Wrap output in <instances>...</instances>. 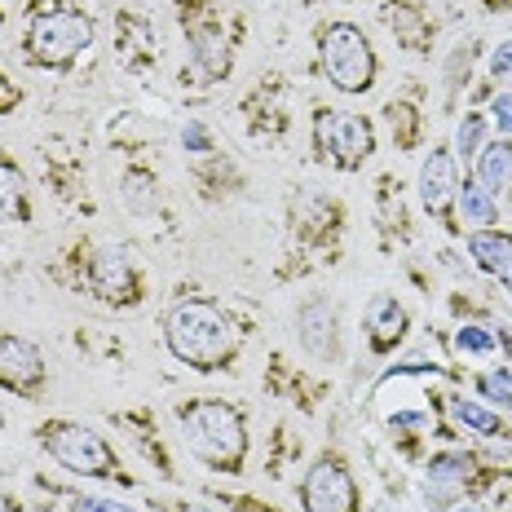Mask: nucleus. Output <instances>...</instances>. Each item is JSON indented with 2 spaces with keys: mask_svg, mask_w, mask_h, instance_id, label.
<instances>
[{
  "mask_svg": "<svg viewBox=\"0 0 512 512\" xmlns=\"http://www.w3.org/2000/svg\"><path fill=\"white\" fill-rule=\"evenodd\" d=\"M0 512H23V504L14 495H0Z\"/></svg>",
  "mask_w": 512,
  "mask_h": 512,
  "instance_id": "nucleus-30",
  "label": "nucleus"
},
{
  "mask_svg": "<svg viewBox=\"0 0 512 512\" xmlns=\"http://www.w3.org/2000/svg\"><path fill=\"white\" fill-rule=\"evenodd\" d=\"M477 393H482L486 402H495V407H504V411H512V371H482L477 376Z\"/></svg>",
  "mask_w": 512,
  "mask_h": 512,
  "instance_id": "nucleus-22",
  "label": "nucleus"
},
{
  "mask_svg": "<svg viewBox=\"0 0 512 512\" xmlns=\"http://www.w3.org/2000/svg\"><path fill=\"white\" fill-rule=\"evenodd\" d=\"M314 151L336 168H362L376 151V128L354 111H318L314 115Z\"/></svg>",
  "mask_w": 512,
  "mask_h": 512,
  "instance_id": "nucleus-6",
  "label": "nucleus"
},
{
  "mask_svg": "<svg viewBox=\"0 0 512 512\" xmlns=\"http://www.w3.org/2000/svg\"><path fill=\"white\" fill-rule=\"evenodd\" d=\"M318 62L340 93H367L376 84V49L354 23L318 27Z\"/></svg>",
  "mask_w": 512,
  "mask_h": 512,
  "instance_id": "nucleus-5",
  "label": "nucleus"
},
{
  "mask_svg": "<svg viewBox=\"0 0 512 512\" xmlns=\"http://www.w3.org/2000/svg\"><path fill=\"white\" fill-rule=\"evenodd\" d=\"M164 340H168V354L186 362L190 371L230 367L234 349H239V332H234L230 314L217 301H208V296H186V301L168 309Z\"/></svg>",
  "mask_w": 512,
  "mask_h": 512,
  "instance_id": "nucleus-1",
  "label": "nucleus"
},
{
  "mask_svg": "<svg viewBox=\"0 0 512 512\" xmlns=\"http://www.w3.org/2000/svg\"><path fill=\"white\" fill-rule=\"evenodd\" d=\"M468 256L477 261V270H486L490 279H499L504 287H512V234L504 230H473L468 234Z\"/></svg>",
  "mask_w": 512,
  "mask_h": 512,
  "instance_id": "nucleus-14",
  "label": "nucleus"
},
{
  "mask_svg": "<svg viewBox=\"0 0 512 512\" xmlns=\"http://www.w3.org/2000/svg\"><path fill=\"white\" fill-rule=\"evenodd\" d=\"M155 186H159V181H155V173H146V168H128V173H124V199L137 212H151L155 208V199H159Z\"/></svg>",
  "mask_w": 512,
  "mask_h": 512,
  "instance_id": "nucleus-20",
  "label": "nucleus"
},
{
  "mask_svg": "<svg viewBox=\"0 0 512 512\" xmlns=\"http://www.w3.org/2000/svg\"><path fill=\"white\" fill-rule=\"evenodd\" d=\"M40 446L49 460H58L76 477H98V482H115L120 477V455L98 429L76 420H45L40 424Z\"/></svg>",
  "mask_w": 512,
  "mask_h": 512,
  "instance_id": "nucleus-3",
  "label": "nucleus"
},
{
  "mask_svg": "<svg viewBox=\"0 0 512 512\" xmlns=\"http://www.w3.org/2000/svg\"><path fill=\"white\" fill-rule=\"evenodd\" d=\"M49 384V371H45V358L40 349L23 336H9L0 332V389L18 393V398H40Z\"/></svg>",
  "mask_w": 512,
  "mask_h": 512,
  "instance_id": "nucleus-10",
  "label": "nucleus"
},
{
  "mask_svg": "<svg viewBox=\"0 0 512 512\" xmlns=\"http://www.w3.org/2000/svg\"><path fill=\"white\" fill-rule=\"evenodd\" d=\"M181 146H186V151H195V155H212V151H217V146H212V133L204 124H186V128H181Z\"/></svg>",
  "mask_w": 512,
  "mask_h": 512,
  "instance_id": "nucleus-25",
  "label": "nucleus"
},
{
  "mask_svg": "<svg viewBox=\"0 0 512 512\" xmlns=\"http://www.w3.org/2000/svg\"><path fill=\"white\" fill-rule=\"evenodd\" d=\"M455 345L464 349V354H490V349H495V336H486L482 327H460V336H455Z\"/></svg>",
  "mask_w": 512,
  "mask_h": 512,
  "instance_id": "nucleus-24",
  "label": "nucleus"
},
{
  "mask_svg": "<svg viewBox=\"0 0 512 512\" xmlns=\"http://www.w3.org/2000/svg\"><path fill=\"white\" fill-rule=\"evenodd\" d=\"M482 146H486V115L468 111L460 128H455V151H460V159H477Z\"/></svg>",
  "mask_w": 512,
  "mask_h": 512,
  "instance_id": "nucleus-21",
  "label": "nucleus"
},
{
  "mask_svg": "<svg viewBox=\"0 0 512 512\" xmlns=\"http://www.w3.org/2000/svg\"><path fill=\"white\" fill-rule=\"evenodd\" d=\"M18 102V89H5V80H0V111H5V106H14Z\"/></svg>",
  "mask_w": 512,
  "mask_h": 512,
  "instance_id": "nucleus-29",
  "label": "nucleus"
},
{
  "mask_svg": "<svg viewBox=\"0 0 512 512\" xmlns=\"http://www.w3.org/2000/svg\"><path fill=\"white\" fill-rule=\"evenodd\" d=\"M490 115H495V128L504 137H512V93H499L495 106H490Z\"/></svg>",
  "mask_w": 512,
  "mask_h": 512,
  "instance_id": "nucleus-26",
  "label": "nucleus"
},
{
  "mask_svg": "<svg viewBox=\"0 0 512 512\" xmlns=\"http://www.w3.org/2000/svg\"><path fill=\"white\" fill-rule=\"evenodd\" d=\"M84 287L89 296H98L106 305H137L142 301V279L137 265L128 261L124 248H98L84 261Z\"/></svg>",
  "mask_w": 512,
  "mask_h": 512,
  "instance_id": "nucleus-9",
  "label": "nucleus"
},
{
  "mask_svg": "<svg viewBox=\"0 0 512 512\" xmlns=\"http://www.w3.org/2000/svg\"><path fill=\"white\" fill-rule=\"evenodd\" d=\"M177 512H208L204 504H186V508H177Z\"/></svg>",
  "mask_w": 512,
  "mask_h": 512,
  "instance_id": "nucleus-33",
  "label": "nucleus"
},
{
  "mask_svg": "<svg viewBox=\"0 0 512 512\" xmlns=\"http://www.w3.org/2000/svg\"><path fill=\"white\" fill-rule=\"evenodd\" d=\"M67 512H137V508L124 504V499H106V495H71Z\"/></svg>",
  "mask_w": 512,
  "mask_h": 512,
  "instance_id": "nucleus-23",
  "label": "nucleus"
},
{
  "mask_svg": "<svg viewBox=\"0 0 512 512\" xmlns=\"http://www.w3.org/2000/svg\"><path fill=\"white\" fill-rule=\"evenodd\" d=\"M424 424H429V420H424V415H393V429H424Z\"/></svg>",
  "mask_w": 512,
  "mask_h": 512,
  "instance_id": "nucleus-28",
  "label": "nucleus"
},
{
  "mask_svg": "<svg viewBox=\"0 0 512 512\" xmlns=\"http://www.w3.org/2000/svg\"><path fill=\"white\" fill-rule=\"evenodd\" d=\"M93 45V18L76 5L40 9L27 27V58L36 67H71Z\"/></svg>",
  "mask_w": 512,
  "mask_h": 512,
  "instance_id": "nucleus-4",
  "label": "nucleus"
},
{
  "mask_svg": "<svg viewBox=\"0 0 512 512\" xmlns=\"http://www.w3.org/2000/svg\"><path fill=\"white\" fill-rule=\"evenodd\" d=\"M296 336H301V345H305L314 358H336V349H340L336 305H332V301H323V296L305 301V305H301V314H296Z\"/></svg>",
  "mask_w": 512,
  "mask_h": 512,
  "instance_id": "nucleus-13",
  "label": "nucleus"
},
{
  "mask_svg": "<svg viewBox=\"0 0 512 512\" xmlns=\"http://www.w3.org/2000/svg\"><path fill=\"white\" fill-rule=\"evenodd\" d=\"M477 477V460L464 451H442L429 460V473H424V499L429 508H451L460 504V495L468 490V482Z\"/></svg>",
  "mask_w": 512,
  "mask_h": 512,
  "instance_id": "nucleus-12",
  "label": "nucleus"
},
{
  "mask_svg": "<svg viewBox=\"0 0 512 512\" xmlns=\"http://www.w3.org/2000/svg\"><path fill=\"white\" fill-rule=\"evenodd\" d=\"M446 512H486V508H477V504H460V508H446Z\"/></svg>",
  "mask_w": 512,
  "mask_h": 512,
  "instance_id": "nucleus-32",
  "label": "nucleus"
},
{
  "mask_svg": "<svg viewBox=\"0 0 512 512\" xmlns=\"http://www.w3.org/2000/svg\"><path fill=\"white\" fill-rule=\"evenodd\" d=\"M230 504H234V508H239V512H270V508H261V504H256V508H252V504H248V499H230Z\"/></svg>",
  "mask_w": 512,
  "mask_h": 512,
  "instance_id": "nucleus-31",
  "label": "nucleus"
},
{
  "mask_svg": "<svg viewBox=\"0 0 512 512\" xmlns=\"http://www.w3.org/2000/svg\"><path fill=\"white\" fill-rule=\"evenodd\" d=\"M181 27H186V45H190V67L204 80H221L230 71V40L221 27V14L208 0H181Z\"/></svg>",
  "mask_w": 512,
  "mask_h": 512,
  "instance_id": "nucleus-7",
  "label": "nucleus"
},
{
  "mask_svg": "<svg viewBox=\"0 0 512 512\" xmlns=\"http://www.w3.org/2000/svg\"><path fill=\"white\" fill-rule=\"evenodd\" d=\"M477 181H482L490 195H499L512 181V137H499V142L477 151Z\"/></svg>",
  "mask_w": 512,
  "mask_h": 512,
  "instance_id": "nucleus-16",
  "label": "nucleus"
},
{
  "mask_svg": "<svg viewBox=\"0 0 512 512\" xmlns=\"http://www.w3.org/2000/svg\"><path fill=\"white\" fill-rule=\"evenodd\" d=\"M490 76H495V80H512V40L490 53Z\"/></svg>",
  "mask_w": 512,
  "mask_h": 512,
  "instance_id": "nucleus-27",
  "label": "nucleus"
},
{
  "mask_svg": "<svg viewBox=\"0 0 512 512\" xmlns=\"http://www.w3.org/2000/svg\"><path fill=\"white\" fill-rule=\"evenodd\" d=\"M460 212H464V221H473L477 230H490L499 221V204L482 181H460Z\"/></svg>",
  "mask_w": 512,
  "mask_h": 512,
  "instance_id": "nucleus-18",
  "label": "nucleus"
},
{
  "mask_svg": "<svg viewBox=\"0 0 512 512\" xmlns=\"http://www.w3.org/2000/svg\"><path fill=\"white\" fill-rule=\"evenodd\" d=\"M446 407H451V420L468 433H482V437H504L508 433L504 420H499L490 407H482V402H473V398H451Z\"/></svg>",
  "mask_w": 512,
  "mask_h": 512,
  "instance_id": "nucleus-17",
  "label": "nucleus"
},
{
  "mask_svg": "<svg viewBox=\"0 0 512 512\" xmlns=\"http://www.w3.org/2000/svg\"><path fill=\"white\" fill-rule=\"evenodd\" d=\"M301 508L305 512H362V495L354 482V468H349L340 455H318L314 464L305 468L301 477Z\"/></svg>",
  "mask_w": 512,
  "mask_h": 512,
  "instance_id": "nucleus-8",
  "label": "nucleus"
},
{
  "mask_svg": "<svg viewBox=\"0 0 512 512\" xmlns=\"http://www.w3.org/2000/svg\"><path fill=\"white\" fill-rule=\"evenodd\" d=\"M371 512H398V508H389V504H380V508H371Z\"/></svg>",
  "mask_w": 512,
  "mask_h": 512,
  "instance_id": "nucleus-34",
  "label": "nucleus"
},
{
  "mask_svg": "<svg viewBox=\"0 0 512 512\" xmlns=\"http://www.w3.org/2000/svg\"><path fill=\"white\" fill-rule=\"evenodd\" d=\"M420 204L433 221L451 226V212L460 204V168H455V155L433 146L420 164Z\"/></svg>",
  "mask_w": 512,
  "mask_h": 512,
  "instance_id": "nucleus-11",
  "label": "nucleus"
},
{
  "mask_svg": "<svg viewBox=\"0 0 512 512\" xmlns=\"http://www.w3.org/2000/svg\"><path fill=\"white\" fill-rule=\"evenodd\" d=\"M402 336H407V309L398 305V296H376L367 309V345L376 354H389Z\"/></svg>",
  "mask_w": 512,
  "mask_h": 512,
  "instance_id": "nucleus-15",
  "label": "nucleus"
},
{
  "mask_svg": "<svg viewBox=\"0 0 512 512\" xmlns=\"http://www.w3.org/2000/svg\"><path fill=\"white\" fill-rule=\"evenodd\" d=\"M27 217V181L18 173V164H9V159H0V221Z\"/></svg>",
  "mask_w": 512,
  "mask_h": 512,
  "instance_id": "nucleus-19",
  "label": "nucleus"
},
{
  "mask_svg": "<svg viewBox=\"0 0 512 512\" xmlns=\"http://www.w3.org/2000/svg\"><path fill=\"white\" fill-rule=\"evenodd\" d=\"M181 433L195 460H204L212 473H239L248 460V424H243L239 407L221 398H195L177 407Z\"/></svg>",
  "mask_w": 512,
  "mask_h": 512,
  "instance_id": "nucleus-2",
  "label": "nucleus"
}]
</instances>
